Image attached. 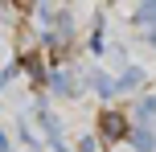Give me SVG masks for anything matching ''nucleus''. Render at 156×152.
<instances>
[{"label": "nucleus", "mask_w": 156, "mask_h": 152, "mask_svg": "<svg viewBox=\"0 0 156 152\" xmlns=\"http://www.w3.org/2000/svg\"><path fill=\"white\" fill-rule=\"evenodd\" d=\"M123 132H127V119L119 111H107V115H103V136H107V140H119Z\"/></svg>", "instance_id": "nucleus-1"}]
</instances>
